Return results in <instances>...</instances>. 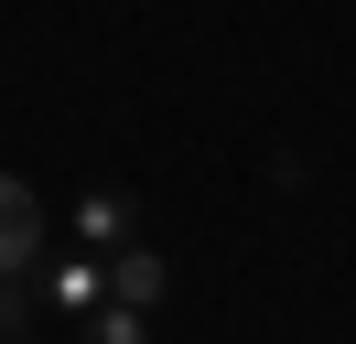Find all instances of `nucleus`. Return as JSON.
<instances>
[{
    "label": "nucleus",
    "mask_w": 356,
    "mask_h": 344,
    "mask_svg": "<svg viewBox=\"0 0 356 344\" xmlns=\"http://www.w3.org/2000/svg\"><path fill=\"white\" fill-rule=\"evenodd\" d=\"M33 258H44V194L0 172V280H33Z\"/></svg>",
    "instance_id": "obj_1"
},
{
    "label": "nucleus",
    "mask_w": 356,
    "mask_h": 344,
    "mask_svg": "<svg viewBox=\"0 0 356 344\" xmlns=\"http://www.w3.org/2000/svg\"><path fill=\"white\" fill-rule=\"evenodd\" d=\"M44 301H54V312H108V248H76V258H54V269H44Z\"/></svg>",
    "instance_id": "obj_2"
},
{
    "label": "nucleus",
    "mask_w": 356,
    "mask_h": 344,
    "mask_svg": "<svg viewBox=\"0 0 356 344\" xmlns=\"http://www.w3.org/2000/svg\"><path fill=\"white\" fill-rule=\"evenodd\" d=\"M130 226H140L130 183H87L76 194V237H87V248H130Z\"/></svg>",
    "instance_id": "obj_3"
},
{
    "label": "nucleus",
    "mask_w": 356,
    "mask_h": 344,
    "mask_svg": "<svg viewBox=\"0 0 356 344\" xmlns=\"http://www.w3.org/2000/svg\"><path fill=\"white\" fill-rule=\"evenodd\" d=\"M162 291H173V258H162V248H140V237H130V248L108 258V301H140V312H152Z\"/></svg>",
    "instance_id": "obj_4"
},
{
    "label": "nucleus",
    "mask_w": 356,
    "mask_h": 344,
    "mask_svg": "<svg viewBox=\"0 0 356 344\" xmlns=\"http://www.w3.org/2000/svg\"><path fill=\"white\" fill-rule=\"evenodd\" d=\"M97 344H152V322H140V301H108V312H97Z\"/></svg>",
    "instance_id": "obj_5"
},
{
    "label": "nucleus",
    "mask_w": 356,
    "mask_h": 344,
    "mask_svg": "<svg viewBox=\"0 0 356 344\" xmlns=\"http://www.w3.org/2000/svg\"><path fill=\"white\" fill-rule=\"evenodd\" d=\"M11 312H22V280H0V334H11Z\"/></svg>",
    "instance_id": "obj_6"
},
{
    "label": "nucleus",
    "mask_w": 356,
    "mask_h": 344,
    "mask_svg": "<svg viewBox=\"0 0 356 344\" xmlns=\"http://www.w3.org/2000/svg\"><path fill=\"white\" fill-rule=\"evenodd\" d=\"M0 344H22V334H0Z\"/></svg>",
    "instance_id": "obj_7"
}]
</instances>
